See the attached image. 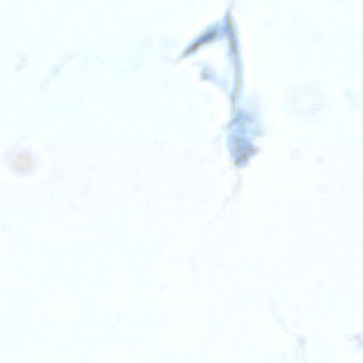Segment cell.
<instances>
[{
	"label": "cell",
	"mask_w": 363,
	"mask_h": 363,
	"mask_svg": "<svg viewBox=\"0 0 363 363\" xmlns=\"http://www.w3.org/2000/svg\"><path fill=\"white\" fill-rule=\"evenodd\" d=\"M14 164L17 168H30L35 163V157L26 151H20L14 157Z\"/></svg>",
	"instance_id": "cell-1"
}]
</instances>
